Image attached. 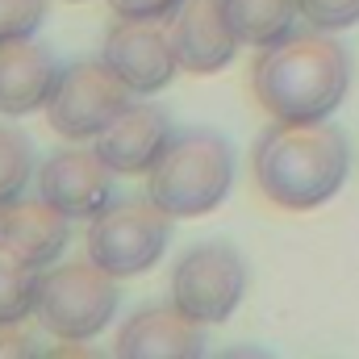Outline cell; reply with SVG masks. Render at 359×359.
<instances>
[{"label": "cell", "mask_w": 359, "mask_h": 359, "mask_svg": "<svg viewBox=\"0 0 359 359\" xmlns=\"http://www.w3.org/2000/svg\"><path fill=\"white\" fill-rule=\"evenodd\" d=\"M251 88L276 121H326L351 88V55L326 29L288 34L264 46Z\"/></svg>", "instance_id": "1"}, {"label": "cell", "mask_w": 359, "mask_h": 359, "mask_svg": "<svg viewBox=\"0 0 359 359\" xmlns=\"http://www.w3.org/2000/svg\"><path fill=\"white\" fill-rule=\"evenodd\" d=\"M255 184L271 205L305 213L326 205L351 172V147L330 121H276L255 142Z\"/></svg>", "instance_id": "2"}, {"label": "cell", "mask_w": 359, "mask_h": 359, "mask_svg": "<svg viewBox=\"0 0 359 359\" xmlns=\"http://www.w3.org/2000/svg\"><path fill=\"white\" fill-rule=\"evenodd\" d=\"M234 184V151L213 130H180L147 172V196L172 217L213 213Z\"/></svg>", "instance_id": "3"}, {"label": "cell", "mask_w": 359, "mask_h": 359, "mask_svg": "<svg viewBox=\"0 0 359 359\" xmlns=\"http://www.w3.org/2000/svg\"><path fill=\"white\" fill-rule=\"evenodd\" d=\"M117 276H109L96 264H59L42 271L34 318L46 334L63 343H88L96 339L113 313H117Z\"/></svg>", "instance_id": "4"}, {"label": "cell", "mask_w": 359, "mask_h": 359, "mask_svg": "<svg viewBox=\"0 0 359 359\" xmlns=\"http://www.w3.org/2000/svg\"><path fill=\"white\" fill-rule=\"evenodd\" d=\"M168 243H172V213H163L151 196L113 201L88 226V259L117 280L155 268Z\"/></svg>", "instance_id": "5"}, {"label": "cell", "mask_w": 359, "mask_h": 359, "mask_svg": "<svg viewBox=\"0 0 359 359\" xmlns=\"http://www.w3.org/2000/svg\"><path fill=\"white\" fill-rule=\"evenodd\" d=\"M247 292V264L230 243H196L172 271V305L196 326L226 322Z\"/></svg>", "instance_id": "6"}, {"label": "cell", "mask_w": 359, "mask_h": 359, "mask_svg": "<svg viewBox=\"0 0 359 359\" xmlns=\"http://www.w3.org/2000/svg\"><path fill=\"white\" fill-rule=\"evenodd\" d=\"M130 96L134 92L113 76V67L104 59L100 63H72V67H63L59 84L46 100V117H50L55 134L84 142V138H100L134 104Z\"/></svg>", "instance_id": "7"}, {"label": "cell", "mask_w": 359, "mask_h": 359, "mask_svg": "<svg viewBox=\"0 0 359 359\" xmlns=\"http://www.w3.org/2000/svg\"><path fill=\"white\" fill-rule=\"evenodd\" d=\"M100 59L113 67V76L138 96L168 88L180 72V55L172 42V29H163L159 21H130L117 17L104 34V50Z\"/></svg>", "instance_id": "8"}, {"label": "cell", "mask_w": 359, "mask_h": 359, "mask_svg": "<svg viewBox=\"0 0 359 359\" xmlns=\"http://www.w3.org/2000/svg\"><path fill=\"white\" fill-rule=\"evenodd\" d=\"M113 176L117 172L96 155V147H67L38 168V196L72 222H92L100 209L113 205Z\"/></svg>", "instance_id": "9"}, {"label": "cell", "mask_w": 359, "mask_h": 359, "mask_svg": "<svg viewBox=\"0 0 359 359\" xmlns=\"http://www.w3.org/2000/svg\"><path fill=\"white\" fill-rule=\"evenodd\" d=\"M172 42L180 55V72L213 76L230 67L238 55V34L226 17V0H184L172 17Z\"/></svg>", "instance_id": "10"}, {"label": "cell", "mask_w": 359, "mask_h": 359, "mask_svg": "<svg viewBox=\"0 0 359 359\" xmlns=\"http://www.w3.org/2000/svg\"><path fill=\"white\" fill-rule=\"evenodd\" d=\"M176 138L172 121L163 109L155 104H130L100 138H96V155L117 172V176H147L159 155L168 151V142Z\"/></svg>", "instance_id": "11"}, {"label": "cell", "mask_w": 359, "mask_h": 359, "mask_svg": "<svg viewBox=\"0 0 359 359\" xmlns=\"http://www.w3.org/2000/svg\"><path fill=\"white\" fill-rule=\"evenodd\" d=\"M67 222L72 217H63L42 196L38 201H21L17 196V201L0 205V247H8L25 264L46 271L67 247Z\"/></svg>", "instance_id": "12"}, {"label": "cell", "mask_w": 359, "mask_h": 359, "mask_svg": "<svg viewBox=\"0 0 359 359\" xmlns=\"http://www.w3.org/2000/svg\"><path fill=\"white\" fill-rule=\"evenodd\" d=\"M59 63L46 46L21 38L0 46V113L4 117H25L50 100L59 84Z\"/></svg>", "instance_id": "13"}, {"label": "cell", "mask_w": 359, "mask_h": 359, "mask_svg": "<svg viewBox=\"0 0 359 359\" xmlns=\"http://www.w3.org/2000/svg\"><path fill=\"white\" fill-rule=\"evenodd\" d=\"M201 351H205L201 326L176 305L138 309L117 334V355H201Z\"/></svg>", "instance_id": "14"}, {"label": "cell", "mask_w": 359, "mask_h": 359, "mask_svg": "<svg viewBox=\"0 0 359 359\" xmlns=\"http://www.w3.org/2000/svg\"><path fill=\"white\" fill-rule=\"evenodd\" d=\"M226 17L243 46H271L292 34L301 17V0H226Z\"/></svg>", "instance_id": "15"}, {"label": "cell", "mask_w": 359, "mask_h": 359, "mask_svg": "<svg viewBox=\"0 0 359 359\" xmlns=\"http://www.w3.org/2000/svg\"><path fill=\"white\" fill-rule=\"evenodd\" d=\"M38 284H42V268L25 264L21 255L0 247V330H13L34 313Z\"/></svg>", "instance_id": "16"}, {"label": "cell", "mask_w": 359, "mask_h": 359, "mask_svg": "<svg viewBox=\"0 0 359 359\" xmlns=\"http://www.w3.org/2000/svg\"><path fill=\"white\" fill-rule=\"evenodd\" d=\"M34 176V147L21 130L0 126V205L17 201Z\"/></svg>", "instance_id": "17"}, {"label": "cell", "mask_w": 359, "mask_h": 359, "mask_svg": "<svg viewBox=\"0 0 359 359\" xmlns=\"http://www.w3.org/2000/svg\"><path fill=\"white\" fill-rule=\"evenodd\" d=\"M46 17V0H0V46L34 38Z\"/></svg>", "instance_id": "18"}, {"label": "cell", "mask_w": 359, "mask_h": 359, "mask_svg": "<svg viewBox=\"0 0 359 359\" xmlns=\"http://www.w3.org/2000/svg\"><path fill=\"white\" fill-rule=\"evenodd\" d=\"M301 17L309 21V29H351L359 25V0H301Z\"/></svg>", "instance_id": "19"}, {"label": "cell", "mask_w": 359, "mask_h": 359, "mask_svg": "<svg viewBox=\"0 0 359 359\" xmlns=\"http://www.w3.org/2000/svg\"><path fill=\"white\" fill-rule=\"evenodd\" d=\"M180 4L184 0H109V8L130 21H168V17H176Z\"/></svg>", "instance_id": "20"}]
</instances>
